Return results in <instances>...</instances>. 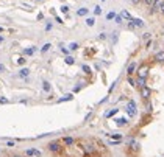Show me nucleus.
Wrapping results in <instances>:
<instances>
[{"label":"nucleus","mask_w":164,"mask_h":157,"mask_svg":"<svg viewBox=\"0 0 164 157\" xmlns=\"http://www.w3.org/2000/svg\"><path fill=\"white\" fill-rule=\"evenodd\" d=\"M127 145L133 149V151H137L139 148H141V145H139V142H136L134 139H130V140H127Z\"/></svg>","instance_id":"20e7f679"},{"label":"nucleus","mask_w":164,"mask_h":157,"mask_svg":"<svg viewBox=\"0 0 164 157\" xmlns=\"http://www.w3.org/2000/svg\"><path fill=\"white\" fill-rule=\"evenodd\" d=\"M136 86L141 89V87H144L146 86V78H139L137 76V80H136Z\"/></svg>","instance_id":"4468645a"},{"label":"nucleus","mask_w":164,"mask_h":157,"mask_svg":"<svg viewBox=\"0 0 164 157\" xmlns=\"http://www.w3.org/2000/svg\"><path fill=\"white\" fill-rule=\"evenodd\" d=\"M91 117H92V112H89V114H88V115H86V117H84V121H88V120H89V118H91Z\"/></svg>","instance_id":"c9c22d12"},{"label":"nucleus","mask_w":164,"mask_h":157,"mask_svg":"<svg viewBox=\"0 0 164 157\" xmlns=\"http://www.w3.org/2000/svg\"><path fill=\"white\" fill-rule=\"evenodd\" d=\"M103 2H105V0H103Z\"/></svg>","instance_id":"49530a36"},{"label":"nucleus","mask_w":164,"mask_h":157,"mask_svg":"<svg viewBox=\"0 0 164 157\" xmlns=\"http://www.w3.org/2000/svg\"><path fill=\"white\" fill-rule=\"evenodd\" d=\"M131 2H133V3H134V5H137V3H139V2H141V0H131Z\"/></svg>","instance_id":"79ce46f5"},{"label":"nucleus","mask_w":164,"mask_h":157,"mask_svg":"<svg viewBox=\"0 0 164 157\" xmlns=\"http://www.w3.org/2000/svg\"><path fill=\"white\" fill-rule=\"evenodd\" d=\"M147 73H149V67L147 65H141L137 69V76L139 78H147Z\"/></svg>","instance_id":"7ed1b4c3"},{"label":"nucleus","mask_w":164,"mask_h":157,"mask_svg":"<svg viewBox=\"0 0 164 157\" xmlns=\"http://www.w3.org/2000/svg\"><path fill=\"white\" fill-rule=\"evenodd\" d=\"M88 13H89V10H88V8H80V10L77 11V14H78V16H88Z\"/></svg>","instance_id":"6ab92c4d"},{"label":"nucleus","mask_w":164,"mask_h":157,"mask_svg":"<svg viewBox=\"0 0 164 157\" xmlns=\"http://www.w3.org/2000/svg\"><path fill=\"white\" fill-rule=\"evenodd\" d=\"M5 70H6V67L3 64H0V72H5Z\"/></svg>","instance_id":"4c0bfd02"},{"label":"nucleus","mask_w":164,"mask_h":157,"mask_svg":"<svg viewBox=\"0 0 164 157\" xmlns=\"http://www.w3.org/2000/svg\"><path fill=\"white\" fill-rule=\"evenodd\" d=\"M74 62H75V61H74V58H72V56H67V58H66V64H69V65H72Z\"/></svg>","instance_id":"4be33fe9"},{"label":"nucleus","mask_w":164,"mask_h":157,"mask_svg":"<svg viewBox=\"0 0 164 157\" xmlns=\"http://www.w3.org/2000/svg\"><path fill=\"white\" fill-rule=\"evenodd\" d=\"M162 157H164V155H162Z\"/></svg>","instance_id":"09e8293b"},{"label":"nucleus","mask_w":164,"mask_h":157,"mask_svg":"<svg viewBox=\"0 0 164 157\" xmlns=\"http://www.w3.org/2000/svg\"><path fill=\"white\" fill-rule=\"evenodd\" d=\"M86 25H88V27H94V25H96V19H94V17H88L86 19Z\"/></svg>","instance_id":"a211bd4d"},{"label":"nucleus","mask_w":164,"mask_h":157,"mask_svg":"<svg viewBox=\"0 0 164 157\" xmlns=\"http://www.w3.org/2000/svg\"><path fill=\"white\" fill-rule=\"evenodd\" d=\"M114 121H116V124H117V126H121V128L128 124V120H127V118H117V120H114Z\"/></svg>","instance_id":"9d476101"},{"label":"nucleus","mask_w":164,"mask_h":157,"mask_svg":"<svg viewBox=\"0 0 164 157\" xmlns=\"http://www.w3.org/2000/svg\"><path fill=\"white\" fill-rule=\"evenodd\" d=\"M25 154H27L28 157H41V155H42L41 151H38V149H27Z\"/></svg>","instance_id":"39448f33"},{"label":"nucleus","mask_w":164,"mask_h":157,"mask_svg":"<svg viewBox=\"0 0 164 157\" xmlns=\"http://www.w3.org/2000/svg\"><path fill=\"white\" fill-rule=\"evenodd\" d=\"M131 22H133V25L136 28H142L144 27V20L142 19H131Z\"/></svg>","instance_id":"0eeeda50"},{"label":"nucleus","mask_w":164,"mask_h":157,"mask_svg":"<svg viewBox=\"0 0 164 157\" xmlns=\"http://www.w3.org/2000/svg\"><path fill=\"white\" fill-rule=\"evenodd\" d=\"M108 137H113V139H117V140H121V134H105Z\"/></svg>","instance_id":"bb28decb"},{"label":"nucleus","mask_w":164,"mask_h":157,"mask_svg":"<svg viewBox=\"0 0 164 157\" xmlns=\"http://www.w3.org/2000/svg\"><path fill=\"white\" fill-rule=\"evenodd\" d=\"M155 61L156 62H164V50L162 51H158V53L155 55Z\"/></svg>","instance_id":"1a4fd4ad"},{"label":"nucleus","mask_w":164,"mask_h":157,"mask_svg":"<svg viewBox=\"0 0 164 157\" xmlns=\"http://www.w3.org/2000/svg\"><path fill=\"white\" fill-rule=\"evenodd\" d=\"M50 47H52V44H45V45H42L41 51H42V53H45V51H49V50H50Z\"/></svg>","instance_id":"412c9836"},{"label":"nucleus","mask_w":164,"mask_h":157,"mask_svg":"<svg viewBox=\"0 0 164 157\" xmlns=\"http://www.w3.org/2000/svg\"><path fill=\"white\" fill-rule=\"evenodd\" d=\"M134 70H136V62H131L130 65H128V69H127V75L130 76V75H133L134 73Z\"/></svg>","instance_id":"ddd939ff"},{"label":"nucleus","mask_w":164,"mask_h":157,"mask_svg":"<svg viewBox=\"0 0 164 157\" xmlns=\"http://www.w3.org/2000/svg\"><path fill=\"white\" fill-rule=\"evenodd\" d=\"M38 2H39V0H38Z\"/></svg>","instance_id":"de8ad7c7"},{"label":"nucleus","mask_w":164,"mask_h":157,"mask_svg":"<svg viewBox=\"0 0 164 157\" xmlns=\"http://www.w3.org/2000/svg\"><path fill=\"white\" fill-rule=\"evenodd\" d=\"M113 20H114V22H116V23H122V20H124V19H122V17H121V14H119V16H117V14H116V17H114V19H113Z\"/></svg>","instance_id":"5701e85b"},{"label":"nucleus","mask_w":164,"mask_h":157,"mask_svg":"<svg viewBox=\"0 0 164 157\" xmlns=\"http://www.w3.org/2000/svg\"><path fill=\"white\" fill-rule=\"evenodd\" d=\"M63 143H64L66 146H70V145L75 143V140H74L72 137H64V139H63Z\"/></svg>","instance_id":"9b49d317"},{"label":"nucleus","mask_w":164,"mask_h":157,"mask_svg":"<svg viewBox=\"0 0 164 157\" xmlns=\"http://www.w3.org/2000/svg\"><path fill=\"white\" fill-rule=\"evenodd\" d=\"M127 114H128V117H134L136 115V103L133 100H130L128 104H127Z\"/></svg>","instance_id":"f257e3e1"},{"label":"nucleus","mask_w":164,"mask_h":157,"mask_svg":"<svg viewBox=\"0 0 164 157\" xmlns=\"http://www.w3.org/2000/svg\"><path fill=\"white\" fill-rule=\"evenodd\" d=\"M94 14L100 16V14H102V8H100V6H96V8H94Z\"/></svg>","instance_id":"393cba45"},{"label":"nucleus","mask_w":164,"mask_h":157,"mask_svg":"<svg viewBox=\"0 0 164 157\" xmlns=\"http://www.w3.org/2000/svg\"><path fill=\"white\" fill-rule=\"evenodd\" d=\"M6 146H8V148H13V146H14V142H8Z\"/></svg>","instance_id":"e433bc0d"},{"label":"nucleus","mask_w":164,"mask_h":157,"mask_svg":"<svg viewBox=\"0 0 164 157\" xmlns=\"http://www.w3.org/2000/svg\"><path fill=\"white\" fill-rule=\"evenodd\" d=\"M0 103L5 104V103H8V100H6V98H0Z\"/></svg>","instance_id":"58836bf2"},{"label":"nucleus","mask_w":164,"mask_h":157,"mask_svg":"<svg viewBox=\"0 0 164 157\" xmlns=\"http://www.w3.org/2000/svg\"><path fill=\"white\" fill-rule=\"evenodd\" d=\"M158 11H161L162 14H164V2H162V0H161V3H159V10Z\"/></svg>","instance_id":"7c9ffc66"},{"label":"nucleus","mask_w":164,"mask_h":157,"mask_svg":"<svg viewBox=\"0 0 164 157\" xmlns=\"http://www.w3.org/2000/svg\"><path fill=\"white\" fill-rule=\"evenodd\" d=\"M78 47H80V45H78L77 42H72V44H70V45H69V50H77Z\"/></svg>","instance_id":"a878e982"},{"label":"nucleus","mask_w":164,"mask_h":157,"mask_svg":"<svg viewBox=\"0 0 164 157\" xmlns=\"http://www.w3.org/2000/svg\"><path fill=\"white\" fill-rule=\"evenodd\" d=\"M61 13H64V14H67V13H69V6H66V5H63V6H61Z\"/></svg>","instance_id":"c85d7f7f"},{"label":"nucleus","mask_w":164,"mask_h":157,"mask_svg":"<svg viewBox=\"0 0 164 157\" xmlns=\"http://www.w3.org/2000/svg\"><path fill=\"white\" fill-rule=\"evenodd\" d=\"M72 98H74V95H72V93H69V95H66L64 98H59V100H58V103H64V101H70V100H72Z\"/></svg>","instance_id":"f3484780"},{"label":"nucleus","mask_w":164,"mask_h":157,"mask_svg":"<svg viewBox=\"0 0 164 157\" xmlns=\"http://www.w3.org/2000/svg\"><path fill=\"white\" fill-rule=\"evenodd\" d=\"M121 17H122V19H124V20H127V22H128V20H131V19H133V17H131V14H130V13H128V11H125V10H124V11H122V13H121Z\"/></svg>","instance_id":"f8f14e48"},{"label":"nucleus","mask_w":164,"mask_h":157,"mask_svg":"<svg viewBox=\"0 0 164 157\" xmlns=\"http://www.w3.org/2000/svg\"><path fill=\"white\" fill-rule=\"evenodd\" d=\"M35 51H36V48H35V47H33V48H25V50H23V55L31 56V55H35Z\"/></svg>","instance_id":"dca6fc26"},{"label":"nucleus","mask_w":164,"mask_h":157,"mask_svg":"<svg viewBox=\"0 0 164 157\" xmlns=\"http://www.w3.org/2000/svg\"><path fill=\"white\" fill-rule=\"evenodd\" d=\"M0 33H3V28L2 27H0Z\"/></svg>","instance_id":"a18cd8bd"},{"label":"nucleus","mask_w":164,"mask_h":157,"mask_svg":"<svg viewBox=\"0 0 164 157\" xmlns=\"http://www.w3.org/2000/svg\"><path fill=\"white\" fill-rule=\"evenodd\" d=\"M114 17H116V13H114V11H111V13L106 14V19H108V20H113Z\"/></svg>","instance_id":"b1692460"},{"label":"nucleus","mask_w":164,"mask_h":157,"mask_svg":"<svg viewBox=\"0 0 164 157\" xmlns=\"http://www.w3.org/2000/svg\"><path fill=\"white\" fill-rule=\"evenodd\" d=\"M128 83H130L131 86H136V80H133L131 76H128Z\"/></svg>","instance_id":"c756f323"},{"label":"nucleus","mask_w":164,"mask_h":157,"mask_svg":"<svg viewBox=\"0 0 164 157\" xmlns=\"http://www.w3.org/2000/svg\"><path fill=\"white\" fill-rule=\"evenodd\" d=\"M83 72H84V73H88V75H89V73H91V69H89V67H88V65H83Z\"/></svg>","instance_id":"2f4dec72"},{"label":"nucleus","mask_w":164,"mask_h":157,"mask_svg":"<svg viewBox=\"0 0 164 157\" xmlns=\"http://www.w3.org/2000/svg\"><path fill=\"white\" fill-rule=\"evenodd\" d=\"M49 149H50L52 152H61V151H63V146H61L59 142H52V143L49 145Z\"/></svg>","instance_id":"f03ea898"},{"label":"nucleus","mask_w":164,"mask_h":157,"mask_svg":"<svg viewBox=\"0 0 164 157\" xmlns=\"http://www.w3.org/2000/svg\"><path fill=\"white\" fill-rule=\"evenodd\" d=\"M152 47V41H147V45H146V48H150Z\"/></svg>","instance_id":"ea45409f"},{"label":"nucleus","mask_w":164,"mask_h":157,"mask_svg":"<svg viewBox=\"0 0 164 157\" xmlns=\"http://www.w3.org/2000/svg\"><path fill=\"white\" fill-rule=\"evenodd\" d=\"M28 75H30V69H27V67H23V69L19 70V76L20 78H27Z\"/></svg>","instance_id":"6e6552de"},{"label":"nucleus","mask_w":164,"mask_h":157,"mask_svg":"<svg viewBox=\"0 0 164 157\" xmlns=\"http://www.w3.org/2000/svg\"><path fill=\"white\" fill-rule=\"evenodd\" d=\"M147 111H149V112H152V104H150V103L147 104Z\"/></svg>","instance_id":"a19ab883"},{"label":"nucleus","mask_w":164,"mask_h":157,"mask_svg":"<svg viewBox=\"0 0 164 157\" xmlns=\"http://www.w3.org/2000/svg\"><path fill=\"white\" fill-rule=\"evenodd\" d=\"M117 112H119V109H111L109 112H106V115H105V117H106V118H109V117H113V115H116Z\"/></svg>","instance_id":"aec40b11"},{"label":"nucleus","mask_w":164,"mask_h":157,"mask_svg":"<svg viewBox=\"0 0 164 157\" xmlns=\"http://www.w3.org/2000/svg\"><path fill=\"white\" fill-rule=\"evenodd\" d=\"M3 41H5V37H3V36H0V44H2Z\"/></svg>","instance_id":"37998d69"},{"label":"nucleus","mask_w":164,"mask_h":157,"mask_svg":"<svg viewBox=\"0 0 164 157\" xmlns=\"http://www.w3.org/2000/svg\"><path fill=\"white\" fill-rule=\"evenodd\" d=\"M50 89H52V86H50L49 81H44V83H42V90H44V92H50Z\"/></svg>","instance_id":"2eb2a0df"},{"label":"nucleus","mask_w":164,"mask_h":157,"mask_svg":"<svg viewBox=\"0 0 164 157\" xmlns=\"http://www.w3.org/2000/svg\"><path fill=\"white\" fill-rule=\"evenodd\" d=\"M106 37H108V36H106V34H105V33H102V34H100V36H99V39H102V41H105V39H106Z\"/></svg>","instance_id":"f704fd0d"},{"label":"nucleus","mask_w":164,"mask_h":157,"mask_svg":"<svg viewBox=\"0 0 164 157\" xmlns=\"http://www.w3.org/2000/svg\"><path fill=\"white\" fill-rule=\"evenodd\" d=\"M146 2V5H149V6H152L153 3H155V0H144Z\"/></svg>","instance_id":"473e14b6"},{"label":"nucleus","mask_w":164,"mask_h":157,"mask_svg":"<svg viewBox=\"0 0 164 157\" xmlns=\"http://www.w3.org/2000/svg\"><path fill=\"white\" fill-rule=\"evenodd\" d=\"M10 157H22V155H19V154H13V155H10Z\"/></svg>","instance_id":"c03bdc74"},{"label":"nucleus","mask_w":164,"mask_h":157,"mask_svg":"<svg viewBox=\"0 0 164 157\" xmlns=\"http://www.w3.org/2000/svg\"><path fill=\"white\" fill-rule=\"evenodd\" d=\"M150 93H152V92H150L149 87H146V86H144V87H141V95H142V98L149 100V98H150Z\"/></svg>","instance_id":"423d86ee"},{"label":"nucleus","mask_w":164,"mask_h":157,"mask_svg":"<svg viewBox=\"0 0 164 157\" xmlns=\"http://www.w3.org/2000/svg\"><path fill=\"white\" fill-rule=\"evenodd\" d=\"M25 62H27V59H25V58H19V59H17V64H19V65H23Z\"/></svg>","instance_id":"cd10ccee"},{"label":"nucleus","mask_w":164,"mask_h":157,"mask_svg":"<svg viewBox=\"0 0 164 157\" xmlns=\"http://www.w3.org/2000/svg\"><path fill=\"white\" fill-rule=\"evenodd\" d=\"M61 51L64 55H69V48H66V47H61Z\"/></svg>","instance_id":"72a5a7b5"}]
</instances>
